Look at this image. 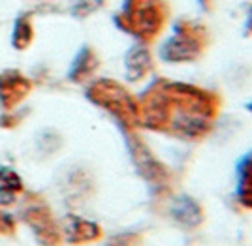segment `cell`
Returning <instances> with one entry per match:
<instances>
[{"instance_id":"obj_1","label":"cell","mask_w":252,"mask_h":246,"mask_svg":"<svg viewBox=\"0 0 252 246\" xmlns=\"http://www.w3.org/2000/svg\"><path fill=\"white\" fill-rule=\"evenodd\" d=\"M219 109L215 92L169 79H155L139 96L141 126L181 141L203 139L215 126Z\"/></svg>"},{"instance_id":"obj_2","label":"cell","mask_w":252,"mask_h":246,"mask_svg":"<svg viewBox=\"0 0 252 246\" xmlns=\"http://www.w3.org/2000/svg\"><path fill=\"white\" fill-rule=\"evenodd\" d=\"M87 98L94 106L102 107L109 115H113L126 132L141 126L139 100L132 96V92L126 86L113 79H96L89 86Z\"/></svg>"},{"instance_id":"obj_3","label":"cell","mask_w":252,"mask_h":246,"mask_svg":"<svg viewBox=\"0 0 252 246\" xmlns=\"http://www.w3.org/2000/svg\"><path fill=\"white\" fill-rule=\"evenodd\" d=\"M126 145L130 150V158L134 162L137 173L141 175V179L147 182L151 188H155L158 193L169 192L171 171L168 169V165L151 150L147 143L139 136L132 134V130H130V132H126Z\"/></svg>"},{"instance_id":"obj_4","label":"cell","mask_w":252,"mask_h":246,"mask_svg":"<svg viewBox=\"0 0 252 246\" xmlns=\"http://www.w3.org/2000/svg\"><path fill=\"white\" fill-rule=\"evenodd\" d=\"M123 28L141 40H153L166 23V8L158 0H130L121 19Z\"/></svg>"},{"instance_id":"obj_5","label":"cell","mask_w":252,"mask_h":246,"mask_svg":"<svg viewBox=\"0 0 252 246\" xmlns=\"http://www.w3.org/2000/svg\"><path fill=\"white\" fill-rule=\"evenodd\" d=\"M205 49V32L200 25L183 23L177 25L175 34L162 45L160 56L166 62L173 64H187L196 62Z\"/></svg>"},{"instance_id":"obj_6","label":"cell","mask_w":252,"mask_h":246,"mask_svg":"<svg viewBox=\"0 0 252 246\" xmlns=\"http://www.w3.org/2000/svg\"><path fill=\"white\" fill-rule=\"evenodd\" d=\"M21 220L31 227L40 246H63L61 222L55 218L49 205L42 199H29L21 209Z\"/></svg>"},{"instance_id":"obj_7","label":"cell","mask_w":252,"mask_h":246,"mask_svg":"<svg viewBox=\"0 0 252 246\" xmlns=\"http://www.w3.org/2000/svg\"><path fill=\"white\" fill-rule=\"evenodd\" d=\"M61 222V233H63V243L70 246H87L94 245L104 239V229L102 225L83 218L79 214H66Z\"/></svg>"},{"instance_id":"obj_8","label":"cell","mask_w":252,"mask_h":246,"mask_svg":"<svg viewBox=\"0 0 252 246\" xmlns=\"http://www.w3.org/2000/svg\"><path fill=\"white\" fill-rule=\"evenodd\" d=\"M31 81L19 72L8 70L0 75V104L6 111L17 106L21 100L31 94Z\"/></svg>"},{"instance_id":"obj_9","label":"cell","mask_w":252,"mask_h":246,"mask_svg":"<svg viewBox=\"0 0 252 246\" xmlns=\"http://www.w3.org/2000/svg\"><path fill=\"white\" fill-rule=\"evenodd\" d=\"M169 214H171L175 224H179L181 227H187V229H196L205 220L203 207L190 195H183V197L173 199L171 207H169Z\"/></svg>"},{"instance_id":"obj_10","label":"cell","mask_w":252,"mask_h":246,"mask_svg":"<svg viewBox=\"0 0 252 246\" xmlns=\"http://www.w3.org/2000/svg\"><path fill=\"white\" fill-rule=\"evenodd\" d=\"M155 68V62H153V55L147 47L143 45H137V47H132L125 58V72L126 77L130 81H143Z\"/></svg>"},{"instance_id":"obj_11","label":"cell","mask_w":252,"mask_h":246,"mask_svg":"<svg viewBox=\"0 0 252 246\" xmlns=\"http://www.w3.org/2000/svg\"><path fill=\"white\" fill-rule=\"evenodd\" d=\"M23 192V181L10 167L0 165V205H11Z\"/></svg>"},{"instance_id":"obj_12","label":"cell","mask_w":252,"mask_h":246,"mask_svg":"<svg viewBox=\"0 0 252 246\" xmlns=\"http://www.w3.org/2000/svg\"><path fill=\"white\" fill-rule=\"evenodd\" d=\"M239 179H237V201L243 209L252 211V154H249L239 165Z\"/></svg>"},{"instance_id":"obj_13","label":"cell","mask_w":252,"mask_h":246,"mask_svg":"<svg viewBox=\"0 0 252 246\" xmlns=\"http://www.w3.org/2000/svg\"><path fill=\"white\" fill-rule=\"evenodd\" d=\"M98 68V58L96 55L91 51V49H85L79 53V56L75 58L74 66L70 70V79L75 81V83H81V81H87L91 75L94 74V70Z\"/></svg>"},{"instance_id":"obj_14","label":"cell","mask_w":252,"mask_h":246,"mask_svg":"<svg viewBox=\"0 0 252 246\" xmlns=\"http://www.w3.org/2000/svg\"><path fill=\"white\" fill-rule=\"evenodd\" d=\"M143 245V237L136 231H121L111 235L105 241L104 246H141Z\"/></svg>"},{"instance_id":"obj_15","label":"cell","mask_w":252,"mask_h":246,"mask_svg":"<svg viewBox=\"0 0 252 246\" xmlns=\"http://www.w3.org/2000/svg\"><path fill=\"white\" fill-rule=\"evenodd\" d=\"M31 27L27 25V23H19L17 25V28H15V36H13V43L19 47V49H25L29 43H31Z\"/></svg>"},{"instance_id":"obj_16","label":"cell","mask_w":252,"mask_h":246,"mask_svg":"<svg viewBox=\"0 0 252 246\" xmlns=\"http://www.w3.org/2000/svg\"><path fill=\"white\" fill-rule=\"evenodd\" d=\"M17 231V222L11 214L0 211V235H13Z\"/></svg>"},{"instance_id":"obj_17","label":"cell","mask_w":252,"mask_h":246,"mask_svg":"<svg viewBox=\"0 0 252 246\" xmlns=\"http://www.w3.org/2000/svg\"><path fill=\"white\" fill-rule=\"evenodd\" d=\"M251 111H252V104H251Z\"/></svg>"}]
</instances>
